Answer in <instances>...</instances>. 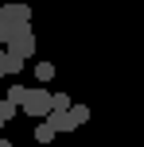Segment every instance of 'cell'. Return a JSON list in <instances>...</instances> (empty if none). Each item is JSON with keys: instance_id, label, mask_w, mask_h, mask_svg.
Segmentation results:
<instances>
[{"instance_id": "cell-7", "label": "cell", "mask_w": 144, "mask_h": 147, "mask_svg": "<svg viewBox=\"0 0 144 147\" xmlns=\"http://www.w3.org/2000/svg\"><path fill=\"white\" fill-rule=\"evenodd\" d=\"M51 112H70V97L66 93H51Z\"/></svg>"}, {"instance_id": "cell-9", "label": "cell", "mask_w": 144, "mask_h": 147, "mask_svg": "<svg viewBox=\"0 0 144 147\" xmlns=\"http://www.w3.org/2000/svg\"><path fill=\"white\" fill-rule=\"evenodd\" d=\"M35 78L39 81H55V66H51V62H39V66H35Z\"/></svg>"}, {"instance_id": "cell-14", "label": "cell", "mask_w": 144, "mask_h": 147, "mask_svg": "<svg viewBox=\"0 0 144 147\" xmlns=\"http://www.w3.org/2000/svg\"><path fill=\"white\" fill-rule=\"evenodd\" d=\"M0 147H16V143H12V140H4V136H0Z\"/></svg>"}, {"instance_id": "cell-6", "label": "cell", "mask_w": 144, "mask_h": 147, "mask_svg": "<svg viewBox=\"0 0 144 147\" xmlns=\"http://www.w3.org/2000/svg\"><path fill=\"white\" fill-rule=\"evenodd\" d=\"M23 97H27V85H20V81H16V85L8 89V97H4V101H12L16 109H20V105H23Z\"/></svg>"}, {"instance_id": "cell-15", "label": "cell", "mask_w": 144, "mask_h": 147, "mask_svg": "<svg viewBox=\"0 0 144 147\" xmlns=\"http://www.w3.org/2000/svg\"><path fill=\"white\" fill-rule=\"evenodd\" d=\"M0 132H4V120H0Z\"/></svg>"}, {"instance_id": "cell-16", "label": "cell", "mask_w": 144, "mask_h": 147, "mask_svg": "<svg viewBox=\"0 0 144 147\" xmlns=\"http://www.w3.org/2000/svg\"><path fill=\"white\" fill-rule=\"evenodd\" d=\"M16 147H20V143H16Z\"/></svg>"}, {"instance_id": "cell-13", "label": "cell", "mask_w": 144, "mask_h": 147, "mask_svg": "<svg viewBox=\"0 0 144 147\" xmlns=\"http://www.w3.org/2000/svg\"><path fill=\"white\" fill-rule=\"evenodd\" d=\"M4 62H8V54L0 51V78H4V74H8V66H4Z\"/></svg>"}, {"instance_id": "cell-4", "label": "cell", "mask_w": 144, "mask_h": 147, "mask_svg": "<svg viewBox=\"0 0 144 147\" xmlns=\"http://www.w3.org/2000/svg\"><path fill=\"white\" fill-rule=\"evenodd\" d=\"M47 124L55 128V136H59V132H74V128H82V124L74 120V112H51V116H47Z\"/></svg>"}, {"instance_id": "cell-3", "label": "cell", "mask_w": 144, "mask_h": 147, "mask_svg": "<svg viewBox=\"0 0 144 147\" xmlns=\"http://www.w3.org/2000/svg\"><path fill=\"white\" fill-rule=\"evenodd\" d=\"M0 20H4L8 23V27H31V8L27 4H4V8H0Z\"/></svg>"}, {"instance_id": "cell-2", "label": "cell", "mask_w": 144, "mask_h": 147, "mask_svg": "<svg viewBox=\"0 0 144 147\" xmlns=\"http://www.w3.org/2000/svg\"><path fill=\"white\" fill-rule=\"evenodd\" d=\"M8 54H16V58H31V54H35V31H31V27H16L12 39H8Z\"/></svg>"}, {"instance_id": "cell-1", "label": "cell", "mask_w": 144, "mask_h": 147, "mask_svg": "<svg viewBox=\"0 0 144 147\" xmlns=\"http://www.w3.org/2000/svg\"><path fill=\"white\" fill-rule=\"evenodd\" d=\"M20 112H27V116H35V120H47L51 116V93H47V89H27Z\"/></svg>"}, {"instance_id": "cell-8", "label": "cell", "mask_w": 144, "mask_h": 147, "mask_svg": "<svg viewBox=\"0 0 144 147\" xmlns=\"http://www.w3.org/2000/svg\"><path fill=\"white\" fill-rule=\"evenodd\" d=\"M16 116H20V109H16L12 101H0V120L8 124V120H16Z\"/></svg>"}, {"instance_id": "cell-10", "label": "cell", "mask_w": 144, "mask_h": 147, "mask_svg": "<svg viewBox=\"0 0 144 147\" xmlns=\"http://www.w3.org/2000/svg\"><path fill=\"white\" fill-rule=\"evenodd\" d=\"M70 112H74L78 124H86V120H90V109H86V105H70Z\"/></svg>"}, {"instance_id": "cell-11", "label": "cell", "mask_w": 144, "mask_h": 147, "mask_svg": "<svg viewBox=\"0 0 144 147\" xmlns=\"http://www.w3.org/2000/svg\"><path fill=\"white\" fill-rule=\"evenodd\" d=\"M8 54V51H4ZM4 66H8V74H20L23 70V58H16V54H8V62H4Z\"/></svg>"}, {"instance_id": "cell-5", "label": "cell", "mask_w": 144, "mask_h": 147, "mask_svg": "<svg viewBox=\"0 0 144 147\" xmlns=\"http://www.w3.org/2000/svg\"><path fill=\"white\" fill-rule=\"evenodd\" d=\"M35 143H55V128L47 124V120H39V124H35Z\"/></svg>"}, {"instance_id": "cell-12", "label": "cell", "mask_w": 144, "mask_h": 147, "mask_svg": "<svg viewBox=\"0 0 144 147\" xmlns=\"http://www.w3.org/2000/svg\"><path fill=\"white\" fill-rule=\"evenodd\" d=\"M8 39H12V27H8L4 20H0V43H8Z\"/></svg>"}]
</instances>
